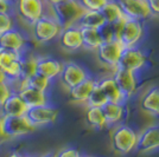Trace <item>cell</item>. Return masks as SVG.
I'll return each mask as SVG.
<instances>
[{"label": "cell", "instance_id": "1", "mask_svg": "<svg viewBox=\"0 0 159 157\" xmlns=\"http://www.w3.org/2000/svg\"><path fill=\"white\" fill-rule=\"evenodd\" d=\"M50 6L52 12L51 17L60 24L62 28L76 26L81 15L86 11L79 0H66Z\"/></svg>", "mask_w": 159, "mask_h": 157}, {"label": "cell", "instance_id": "2", "mask_svg": "<svg viewBox=\"0 0 159 157\" xmlns=\"http://www.w3.org/2000/svg\"><path fill=\"white\" fill-rule=\"evenodd\" d=\"M138 134L128 125H119L111 135V144L113 150L119 155H127L137 149Z\"/></svg>", "mask_w": 159, "mask_h": 157}, {"label": "cell", "instance_id": "3", "mask_svg": "<svg viewBox=\"0 0 159 157\" xmlns=\"http://www.w3.org/2000/svg\"><path fill=\"white\" fill-rule=\"evenodd\" d=\"M0 126L5 139L25 136L36 130L25 116H0Z\"/></svg>", "mask_w": 159, "mask_h": 157}, {"label": "cell", "instance_id": "4", "mask_svg": "<svg viewBox=\"0 0 159 157\" xmlns=\"http://www.w3.org/2000/svg\"><path fill=\"white\" fill-rule=\"evenodd\" d=\"M62 27L52 17L43 15L32 24V34L37 43L44 44L60 36Z\"/></svg>", "mask_w": 159, "mask_h": 157}, {"label": "cell", "instance_id": "5", "mask_svg": "<svg viewBox=\"0 0 159 157\" xmlns=\"http://www.w3.org/2000/svg\"><path fill=\"white\" fill-rule=\"evenodd\" d=\"M124 45L119 40H112V41H103L101 45L96 49V56L99 58L100 63L108 66L111 69L118 67V63L121 53L124 51Z\"/></svg>", "mask_w": 159, "mask_h": 157}, {"label": "cell", "instance_id": "6", "mask_svg": "<svg viewBox=\"0 0 159 157\" xmlns=\"http://www.w3.org/2000/svg\"><path fill=\"white\" fill-rule=\"evenodd\" d=\"M21 53L0 51V71L7 82H17L20 78Z\"/></svg>", "mask_w": 159, "mask_h": 157}, {"label": "cell", "instance_id": "7", "mask_svg": "<svg viewBox=\"0 0 159 157\" xmlns=\"http://www.w3.org/2000/svg\"><path fill=\"white\" fill-rule=\"evenodd\" d=\"M146 63H147V58H146L145 53L139 50L137 46L125 47L120 56L118 67L137 73L146 65Z\"/></svg>", "mask_w": 159, "mask_h": 157}, {"label": "cell", "instance_id": "8", "mask_svg": "<svg viewBox=\"0 0 159 157\" xmlns=\"http://www.w3.org/2000/svg\"><path fill=\"white\" fill-rule=\"evenodd\" d=\"M112 77L126 99L132 97L133 95L137 92L138 78H137L135 72L128 71V70L121 69V67H115Z\"/></svg>", "mask_w": 159, "mask_h": 157}, {"label": "cell", "instance_id": "9", "mask_svg": "<svg viewBox=\"0 0 159 157\" xmlns=\"http://www.w3.org/2000/svg\"><path fill=\"white\" fill-rule=\"evenodd\" d=\"M26 117L30 121V123L34 128H37V126L53 123L58 117V110L48 104L29 108L26 112Z\"/></svg>", "mask_w": 159, "mask_h": 157}, {"label": "cell", "instance_id": "10", "mask_svg": "<svg viewBox=\"0 0 159 157\" xmlns=\"http://www.w3.org/2000/svg\"><path fill=\"white\" fill-rule=\"evenodd\" d=\"M17 7L20 17L31 25L44 15L43 0H17Z\"/></svg>", "mask_w": 159, "mask_h": 157}, {"label": "cell", "instance_id": "11", "mask_svg": "<svg viewBox=\"0 0 159 157\" xmlns=\"http://www.w3.org/2000/svg\"><path fill=\"white\" fill-rule=\"evenodd\" d=\"M144 36V26L140 20L127 19L119 41L124 47H134Z\"/></svg>", "mask_w": 159, "mask_h": 157}, {"label": "cell", "instance_id": "12", "mask_svg": "<svg viewBox=\"0 0 159 157\" xmlns=\"http://www.w3.org/2000/svg\"><path fill=\"white\" fill-rule=\"evenodd\" d=\"M87 77H88V74H87L86 70L81 65L73 63V62L64 63L60 74L61 82L66 89H70V87L80 84Z\"/></svg>", "mask_w": 159, "mask_h": 157}, {"label": "cell", "instance_id": "13", "mask_svg": "<svg viewBox=\"0 0 159 157\" xmlns=\"http://www.w3.org/2000/svg\"><path fill=\"white\" fill-rule=\"evenodd\" d=\"M124 14L128 19L144 20L151 17L147 0H118Z\"/></svg>", "mask_w": 159, "mask_h": 157}, {"label": "cell", "instance_id": "14", "mask_svg": "<svg viewBox=\"0 0 159 157\" xmlns=\"http://www.w3.org/2000/svg\"><path fill=\"white\" fill-rule=\"evenodd\" d=\"M137 149L140 152H150L159 149V125H151L138 135Z\"/></svg>", "mask_w": 159, "mask_h": 157}, {"label": "cell", "instance_id": "15", "mask_svg": "<svg viewBox=\"0 0 159 157\" xmlns=\"http://www.w3.org/2000/svg\"><path fill=\"white\" fill-rule=\"evenodd\" d=\"M25 45L26 40L24 36L14 28L0 34V51L21 53Z\"/></svg>", "mask_w": 159, "mask_h": 157}, {"label": "cell", "instance_id": "16", "mask_svg": "<svg viewBox=\"0 0 159 157\" xmlns=\"http://www.w3.org/2000/svg\"><path fill=\"white\" fill-rule=\"evenodd\" d=\"M17 93L20 96V98L24 100L27 108H34V106L48 104L47 92L39 91V90L25 85V84H19V89H18Z\"/></svg>", "mask_w": 159, "mask_h": 157}, {"label": "cell", "instance_id": "17", "mask_svg": "<svg viewBox=\"0 0 159 157\" xmlns=\"http://www.w3.org/2000/svg\"><path fill=\"white\" fill-rule=\"evenodd\" d=\"M60 44L66 51H76L82 47V36L79 26L62 28L60 33Z\"/></svg>", "mask_w": 159, "mask_h": 157}, {"label": "cell", "instance_id": "18", "mask_svg": "<svg viewBox=\"0 0 159 157\" xmlns=\"http://www.w3.org/2000/svg\"><path fill=\"white\" fill-rule=\"evenodd\" d=\"M96 85V80L90 77H87L83 82L80 84L73 86L69 90V98L74 103H80V104H86L90 92L93 91L94 86Z\"/></svg>", "mask_w": 159, "mask_h": 157}, {"label": "cell", "instance_id": "19", "mask_svg": "<svg viewBox=\"0 0 159 157\" xmlns=\"http://www.w3.org/2000/svg\"><path fill=\"white\" fill-rule=\"evenodd\" d=\"M98 82V85L105 93L107 98V102H112V103H124L126 98L122 95V92L120 91L119 86L116 85V83L114 82L113 77H103Z\"/></svg>", "mask_w": 159, "mask_h": 157}, {"label": "cell", "instance_id": "20", "mask_svg": "<svg viewBox=\"0 0 159 157\" xmlns=\"http://www.w3.org/2000/svg\"><path fill=\"white\" fill-rule=\"evenodd\" d=\"M0 108L1 115L4 116H25L29 110L27 105L18 93H12Z\"/></svg>", "mask_w": 159, "mask_h": 157}, {"label": "cell", "instance_id": "21", "mask_svg": "<svg viewBox=\"0 0 159 157\" xmlns=\"http://www.w3.org/2000/svg\"><path fill=\"white\" fill-rule=\"evenodd\" d=\"M140 108L152 116H159V86H152L140 98Z\"/></svg>", "mask_w": 159, "mask_h": 157}, {"label": "cell", "instance_id": "22", "mask_svg": "<svg viewBox=\"0 0 159 157\" xmlns=\"http://www.w3.org/2000/svg\"><path fill=\"white\" fill-rule=\"evenodd\" d=\"M63 64L60 60L53 58H38L37 59V73L47 77L48 79H55L60 77Z\"/></svg>", "mask_w": 159, "mask_h": 157}, {"label": "cell", "instance_id": "23", "mask_svg": "<svg viewBox=\"0 0 159 157\" xmlns=\"http://www.w3.org/2000/svg\"><path fill=\"white\" fill-rule=\"evenodd\" d=\"M102 111L108 125H115L122 121L125 116V108L124 103H112L107 102L102 106Z\"/></svg>", "mask_w": 159, "mask_h": 157}, {"label": "cell", "instance_id": "24", "mask_svg": "<svg viewBox=\"0 0 159 157\" xmlns=\"http://www.w3.org/2000/svg\"><path fill=\"white\" fill-rule=\"evenodd\" d=\"M86 122L90 128H93L95 130H102L108 126L102 108H98V106H87Z\"/></svg>", "mask_w": 159, "mask_h": 157}, {"label": "cell", "instance_id": "25", "mask_svg": "<svg viewBox=\"0 0 159 157\" xmlns=\"http://www.w3.org/2000/svg\"><path fill=\"white\" fill-rule=\"evenodd\" d=\"M106 21L102 13L100 11H84V13L81 15L77 25L80 28H98L99 30L102 25H105Z\"/></svg>", "mask_w": 159, "mask_h": 157}, {"label": "cell", "instance_id": "26", "mask_svg": "<svg viewBox=\"0 0 159 157\" xmlns=\"http://www.w3.org/2000/svg\"><path fill=\"white\" fill-rule=\"evenodd\" d=\"M81 36H82V47L87 50H94L102 44V39L100 37L98 28H81Z\"/></svg>", "mask_w": 159, "mask_h": 157}, {"label": "cell", "instance_id": "27", "mask_svg": "<svg viewBox=\"0 0 159 157\" xmlns=\"http://www.w3.org/2000/svg\"><path fill=\"white\" fill-rule=\"evenodd\" d=\"M100 12L102 13L103 18H105V21L107 24H113L116 20L126 17L122 12V10H121L119 2L115 1V0H109Z\"/></svg>", "mask_w": 159, "mask_h": 157}, {"label": "cell", "instance_id": "28", "mask_svg": "<svg viewBox=\"0 0 159 157\" xmlns=\"http://www.w3.org/2000/svg\"><path fill=\"white\" fill-rule=\"evenodd\" d=\"M37 57L34 56H26L23 57L20 62V78L19 80H27L32 77L34 73H37Z\"/></svg>", "mask_w": 159, "mask_h": 157}, {"label": "cell", "instance_id": "29", "mask_svg": "<svg viewBox=\"0 0 159 157\" xmlns=\"http://www.w3.org/2000/svg\"><path fill=\"white\" fill-rule=\"evenodd\" d=\"M50 79H48L47 77L42 76L39 73H34L32 77L27 79V80H18L19 84H25V85H29L31 87H34L39 91L47 92L49 86H50Z\"/></svg>", "mask_w": 159, "mask_h": 157}, {"label": "cell", "instance_id": "30", "mask_svg": "<svg viewBox=\"0 0 159 157\" xmlns=\"http://www.w3.org/2000/svg\"><path fill=\"white\" fill-rule=\"evenodd\" d=\"M107 103V98L105 96V93L102 92V90L98 85V82H96V85L94 86L93 91L90 92L88 100H87V106H98V108H102L103 105Z\"/></svg>", "mask_w": 159, "mask_h": 157}, {"label": "cell", "instance_id": "31", "mask_svg": "<svg viewBox=\"0 0 159 157\" xmlns=\"http://www.w3.org/2000/svg\"><path fill=\"white\" fill-rule=\"evenodd\" d=\"M86 11H101L109 0H79Z\"/></svg>", "mask_w": 159, "mask_h": 157}, {"label": "cell", "instance_id": "32", "mask_svg": "<svg viewBox=\"0 0 159 157\" xmlns=\"http://www.w3.org/2000/svg\"><path fill=\"white\" fill-rule=\"evenodd\" d=\"M14 26V21L10 13H0V34L12 30Z\"/></svg>", "mask_w": 159, "mask_h": 157}, {"label": "cell", "instance_id": "33", "mask_svg": "<svg viewBox=\"0 0 159 157\" xmlns=\"http://www.w3.org/2000/svg\"><path fill=\"white\" fill-rule=\"evenodd\" d=\"M12 93H13V90L10 85V82H7V80L0 82V106L5 103V100Z\"/></svg>", "mask_w": 159, "mask_h": 157}, {"label": "cell", "instance_id": "34", "mask_svg": "<svg viewBox=\"0 0 159 157\" xmlns=\"http://www.w3.org/2000/svg\"><path fill=\"white\" fill-rule=\"evenodd\" d=\"M99 33H100V37L102 39V43L103 41H112L114 40V33H113L112 26L111 24H105L99 28Z\"/></svg>", "mask_w": 159, "mask_h": 157}, {"label": "cell", "instance_id": "35", "mask_svg": "<svg viewBox=\"0 0 159 157\" xmlns=\"http://www.w3.org/2000/svg\"><path fill=\"white\" fill-rule=\"evenodd\" d=\"M127 19H128V18L125 17V18H121V19L116 20L115 23L111 24L113 33H114V40H119L120 36H121V32H122V30H124V26H125V23H126Z\"/></svg>", "mask_w": 159, "mask_h": 157}, {"label": "cell", "instance_id": "36", "mask_svg": "<svg viewBox=\"0 0 159 157\" xmlns=\"http://www.w3.org/2000/svg\"><path fill=\"white\" fill-rule=\"evenodd\" d=\"M57 157H82L80 151L75 148H66L56 154Z\"/></svg>", "mask_w": 159, "mask_h": 157}, {"label": "cell", "instance_id": "37", "mask_svg": "<svg viewBox=\"0 0 159 157\" xmlns=\"http://www.w3.org/2000/svg\"><path fill=\"white\" fill-rule=\"evenodd\" d=\"M147 5L150 8L151 15L159 17V0H147Z\"/></svg>", "mask_w": 159, "mask_h": 157}, {"label": "cell", "instance_id": "38", "mask_svg": "<svg viewBox=\"0 0 159 157\" xmlns=\"http://www.w3.org/2000/svg\"><path fill=\"white\" fill-rule=\"evenodd\" d=\"M10 1L0 0V13H10Z\"/></svg>", "mask_w": 159, "mask_h": 157}, {"label": "cell", "instance_id": "39", "mask_svg": "<svg viewBox=\"0 0 159 157\" xmlns=\"http://www.w3.org/2000/svg\"><path fill=\"white\" fill-rule=\"evenodd\" d=\"M50 5H55V4H58V2H62V1H66V0H47Z\"/></svg>", "mask_w": 159, "mask_h": 157}, {"label": "cell", "instance_id": "40", "mask_svg": "<svg viewBox=\"0 0 159 157\" xmlns=\"http://www.w3.org/2000/svg\"><path fill=\"white\" fill-rule=\"evenodd\" d=\"M7 157H25L23 156V155H20V154H18V152H13V154H11V155H8Z\"/></svg>", "mask_w": 159, "mask_h": 157}, {"label": "cell", "instance_id": "41", "mask_svg": "<svg viewBox=\"0 0 159 157\" xmlns=\"http://www.w3.org/2000/svg\"><path fill=\"white\" fill-rule=\"evenodd\" d=\"M4 141H6V139H5L4 135H2V131H1V126H0V143H1V142H4Z\"/></svg>", "mask_w": 159, "mask_h": 157}, {"label": "cell", "instance_id": "42", "mask_svg": "<svg viewBox=\"0 0 159 157\" xmlns=\"http://www.w3.org/2000/svg\"><path fill=\"white\" fill-rule=\"evenodd\" d=\"M40 157H57V155L56 154H45V155H43Z\"/></svg>", "mask_w": 159, "mask_h": 157}, {"label": "cell", "instance_id": "43", "mask_svg": "<svg viewBox=\"0 0 159 157\" xmlns=\"http://www.w3.org/2000/svg\"><path fill=\"white\" fill-rule=\"evenodd\" d=\"M4 80H6V78H5V76H4V73L0 71V82H4Z\"/></svg>", "mask_w": 159, "mask_h": 157}, {"label": "cell", "instance_id": "44", "mask_svg": "<svg viewBox=\"0 0 159 157\" xmlns=\"http://www.w3.org/2000/svg\"><path fill=\"white\" fill-rule=\"evenodd\" d=\"M6 1H10V2H11V1H12V0H6Z\"/></svg>", "mask_w": 159, "mask_h": 157}, {"label": "cell", "instance_id": "45", "mask_svg": "<svg viewBox=\"0 0 159 157\" xmlns=\"http://www.w3.org/2000/svg\"><path fill=\"white\" fill-rule=\"evenodd\" d=\"M27 157H33V156H27Z\"/></svg>", "mask_w": 159, "mask_h": 157}]
</instances>
